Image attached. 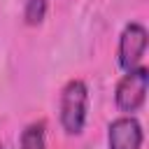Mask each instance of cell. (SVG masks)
Listing matches in <instances>:
<instances>
[{"label":"cell","instance_id":"5","mask_svg":"<svg viewBox=\"0 0 149 149\" xmlns=\"http://www.w3.org/2000/svg\"><path fill=\"white\" fill-rule=\"evenodd\" d=\"M21 149H47V144H44V123H30L21 133Z\"/></svg>","mask_w":149,"mask_h":149},{"label":"cell","instance_id":"7","mask_svg":"<svg viewBox=\"0 0 149 149\" xmlns=\"http://www.w3.org/2000/svg\"><path fill=\"white\" fill-rule=\"evenodd\" d=\"M0 149H2V147H0Z\"/></svg>","mask_w":149,"mask_h":149},{"label":"cell","instance_id":"4","mask_svg":"<svg viewBox=\"0 0 149 149\" xmlns=\"http://www.w3.org/2000/svg\"><path fill=\"white\" fill-rule=\"evenodd\" d=\"M109 149H140L142 147V126L133 116H119L109 123L107 135Z\"/></svg>","mask_w":149,"mask_h":149},{"label":"cell","instance_id":"2","mask_svg":"<svg viewBox=\"0 0 149 149\" xmlns=\"http://www.w3.org/2000/svg\"><path fill=\"white\" fill-rule=\"evenodd\" d=\"M147 81L149 72L147 68H133L123 74V79L116 84V105L121 112H137L147 95Z\"/></svg>","mask_w":149,"mask_h":149},{"label":"cell","instance_id":"1","mask_svg":"<svg viewBox=\"0 0 149 149\" xmlns=\"http://www.w3.org/2000/svg\"><path fill=\"white\" fill-rule=\"evenodd\" d=\"M86 109H88V88L81 79H72L65 84L61 95V123L65 133L79 135L86 123Z\"/></svg>","mask_w":149,"mask_h":149},{"label":"cell","instance_id":"3","mask_svg":"<svg viewBox=\"0 0 149 149\" xmlns=\"http://www.w3.org/2000/svg\"><path fill=\"white\" fill-rule=\"evenodd\" d=\"M147 49V28L142 23H128L119 37V65L128 72L137 68Z\"/></svg>","mask_w":149,"mask_h":149},{"label":"cell","instance_id":"6","mask_svg":"<svg viewBox=\"0 0 149 149\" xmlns=\"http://www.w3.org/2000/svg\"><path fill=\"white\" fill-rule=\"evenodd\" d=\"M47 16V0H26V9H23V19L28 26H37L42 23Z\"/></svg>","mask_w":149,"mask_h":149}]
</instances>
